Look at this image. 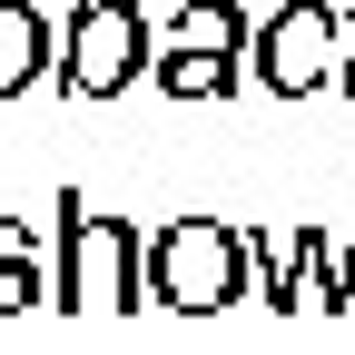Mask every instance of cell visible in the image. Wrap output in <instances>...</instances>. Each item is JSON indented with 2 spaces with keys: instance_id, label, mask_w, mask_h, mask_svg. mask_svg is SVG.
Segmentation results:
<instances>
[{
  "instance_id": "obj_3",
  "label": "cell",
  "mask_w": 355,
  "mask_h": 355,
  "mask_svg": "<svg viewBox=\"0 0 355 355\" xmlns=\"http://www.w3.org/2000/svg\"><path fill=\"white\" fill-rule=\"evenodd\" d=\"M326 30H336V10H316V0H306V10H286L277 30L257 40V69L277 79V89H316V50H326Z\"/></svg>"
},
{
  "instance_id": "obj_1",
  "label": "cell",
  "mask_w": 355,
  "mask_h": 355,
  "mask_svg": "<svg viewBox=\"0 0 355 355\" xmlns=\"http://www.w3.org/2000/svg\"><path fill=\"white\" fill-rule=\"evenodd\" d=\"M158 296L188 306V316L227 306V296H237V237H217V227H168V247H158Z\"/></svg>"
},
{
  "instance_id": "obj_5",
  "label": "cell",
  "mask_w": 355,
  "mask_h": 355,
  "mask_svg": "<svg viewBox=\"0 0 355 355\" xmlns=\"http://www.w3.org/2000/svg\"><path fill=\"white\" fill-rule=\"evenodd\" d=\"M30 69H40V10L10 0V10H0V89H20Z\"/></svg>"
},
{
  "instance_id": "obj_2",
  "label": "cell",
  "mask_w": 355,
  "mask_h": 355,
  "mask_svg": "<svg viewBox=\"0 0 355 355\" xmlns=\"http://www.w3.org/2000/svg\"><path fill=\"white\" fill-rule=\"evenodd\" d=\"M148 40H139V10L128 0H79V40H69V89H119L139 79Z\"/></svg>"
},
{
  "instance_id": "obj_4",
  "label": "cell",
  "mask_w": 355,
  "mask_h": 355,
  "mask_svg": "<svg viewBox=\"0 0 355 355\" xmlns=\"http://www.w3.org/2000/svg\"><path fill=\"white\" fill-rule=\"evenodd\" d=\"M217 50H237V10H188V30H178V60L158 69L178 99H188V89H227V60Z\"/></svg>"
}]
</instances>
